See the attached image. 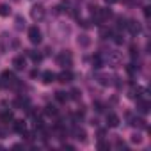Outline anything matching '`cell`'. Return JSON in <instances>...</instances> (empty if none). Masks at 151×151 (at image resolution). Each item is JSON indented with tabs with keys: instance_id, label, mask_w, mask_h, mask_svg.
I'll return each instance as SVG.
<instances>
[{
	"instance_id": "1",
	"label": "cell",
	"mask_w": 151,
	"mask_h": 151,
	"mask_svg": "<svg viewBox=\"0 0 151 151\" xmlns=\"http://www.w3.org/2000/svg\"><path fill=\"white\" fill-rule=\"evenodd\" d=\"M57 64L62 66L64 69H69L71 64H73V57H71V53H69L68 50H66V52H60V53L57 55Z\"/></svg>"
},
{
	"instance_id": "2",
	"label": "cell",
	"mask_w": 151,
	"mask_h": 151,
	"mask_svg": "<svg viewBox=\"0 0 151 151\" xmlns=\"http://www.w3.org/2000/svg\"><path fill=\"white\" fill-rule=\"evenodd\" d=\"M29 39H30V43L39 45V43H41V39H43L41 30H39L37 27H30V29H29Z\"/></svg>"
},
{
	"instance_id": "3",
	"label": "cell",
	"mask_w": 151,
	"mask_h": 151,
	"mask_svg": "<svg viewBox=\"0 0 151 151\" xmlns=\"http://www.w3.org/2000/svg\"><path fill=\"white\" fill-rule=\"evenodd\" d=\"M30 16H32L34 20H41V18L45 16V6H43V4H36V6H32V9H30Z\"/></svg>"
},
{
	"instance_id": "4",
	"label": "cell",
	"mask_w": 151,
	"mask_h": 151,
	"mask_svg": "<svg viewBox=\"0 0 151 151\" xmlns=\"http://www.w3.org/2000/svg\"><path fill=\"white\" fill-rule=\"evenodd\" d=\"M55 78H59V82H62V84H68L73 80V73L69 69H62L59 75H55Z\"/></svg>"
},
{
	"instance_id": "5",
	"label": "cell",
	"mask_w": 151,
	"mask_h": 151,
	"mask_svg": "<svg viewBox=\"0 0 151 151\" xmlns=\"http://www.w3.org/2000/svg\"><path fill=\"white\" fill-rule=\"evenodd\" d=\"M2 80H4L7 86H13V84H16V77H14V73H13V71H9V69L2 73Z\"/></svg>"
},
{
	"instance_id": "6",
	"label": "cell",
	"mask_w": 151,
	"mask_h": 151,
	"mask_svg": "<svg viewBox=\"0 0 151 151\" xmlns=\"http://www.w3.org/2000/svg\"><path fill=\"white\" fill-rule=\"evenodd\" d=\"M119 123H121L119 116H116V114H109V116H107V126H110V128H117Z\"/></svg>"
},
{
	"instance_id": "7",
	"label": "cell",
	"mask_w": 151,
	"mask_h": 151,
	"mask_svg": "<svg viewBox=\"0 0 151 151\" xmlns=\"http://www.w3.org/2000/svg\"><path fill=\"white\" fill-rule=\"evenodd\" d=\"M126 29L130 30V34H139L140 32V25L137 23V22H133V20H130V22H126Z\"/></svg>"
},
{
	"instance_id": "8",
	"label": "cell",
	"mask_w": 151,
	"mask_h": 151,
	"mask_svg": "<svg viewBox=\"0 0 151 151\" xmlns=\"http://www.w3.org/2000/svg\"><path fill=\"white\" fill-rule=\"evenodd\" d=\"M25 64H27V60H25V57H23V55H18V57H14V59H13V66H14V69H23V68H25Z\"/></svg>"
},
{
	"instance_id": "9",
	"label": "cell",
	"mask_w": 151,
	"mask_h": 151,
	"mask_svg": "<svg viewBox=\"0 0 151 151\" xmlns=\"http://www.w3.org/2000/svg\"><path fill=\"white\" fill-rule=\"evenodd\" d=\"M137 110H139L140 114H147V112H149V101L139 98V101H137Z\"/></svg>"
},
{
	"instance_id": "10",
	"label": "cell",
	"mask_w": 151,
	"mask_h": 151,
	"mask_svg": "<svg viewBox=\"0 0 151 151\" xmlns=\"http://www.w3.org/2000/svg\"><path fill=\"white\" fill-rule=\"evenodd\" d=\"M77 41H78V46H82V48H87V46L91 45V39H89L87 34H80Z\"/></svg>"
},
{
	"instance_id": "11",
	"label": "cell",
	"mask_w": 151,
	"mask_h": 151,
	"mask_svg": "<svg viewBox=\"0 0 151 151\" xmlns=\"http://www.w3.org/2000/svg\"><path fill=\"white\" fill-rule=\"evenodd\" d=\"M13 119H14V116H13V112H11V110H6V112H2V114H0V121H2L4 124L11 123Z\"/></svg>"
},
{
	"instance_id": "12",
	"label": "cell",
	"mask_w": 151,
	"mask_h": 151,
	"mask_svg": "<svg viewBox=\"0 0 151 151\" xmlns=\"http://www.w3.org/2000/svg\"><path fill=\"white\" fill-rule=\"evenodd\" d=\"M41 78H43L45 84H52V82L55 80V73H52V71H45V73L41 75Z\"/></svg>"
},
{
	"instance_id": "13",
	"label": "cell",
	"mask_w": 151,
	"mask_h": 151,
	"mask_svg": "<svg viewBox=\"0 0 151 151\" xmlns=\"http://www.w3.org/2000/svg\"><path fill=\"white\" fill-rule=\"evenodd\" d=\"M73 135H75V139L77 140H86V137H87V133H86V130H82V128H75V132H73Z\"/></svg>"
},
{
	"instance_id": "14",
	"label": "cell",
	"mask_w": 151,
	"mask_h": 151,
	"mask_svg": "<svg viewBox=\"0 0 151 151\" xmlns=\"http://www.w3.org/2000/svg\"><path fill=\"white\" fill-rule=\"evenodd\" d=\"M55 100H57L59 103H66V101L69 100V94L64 93V91H57V93H55Z\"/></svg>"
},
{
	"instance_id": "15",
	"label": "cell",
	"mask_w": 151,
	"mask_h": 151,
	"mask_svg": "<svg viewBox=\"0 0 151 151\" xmlns=\"http://www.w3.org/2000/svg\"><path fill=\"white\" fill-rule=\"evenodd\" d=\"M96 80H98L101 86H110V84H112V80H110L109 75H96Z\"/></svg>"
},
{
	"instance_id": "16",
	"label": "cell",
	"mask_w": 151,
	"mask_h": 151,
	"mask_svg": "<svg viewBox=\"0 0 151 151\" xmlns=\"http://www.w3.org/2000/svg\"><path fill=\"white\" fill-rule=\"evenodd\" d=\"M13 130L18 132V133H23L25 132V121H14L13 123Z\"/></svg>"
},
{
	"instance_id": "17",
	"label": "cell",
	"mask_w": 151,
	"mask_h": 151,
	"mask_svg": "<svg viewBox=\"0 0 151 151\" xmlns=\"http://www.w3.org/2000/svg\"><path fill=\"white\" fill-rule=\"evenodd\" d=\"M45 114H46V116H57L59 110H57L55 105H46V107H45Z\"/></svg>"
},
{
	"instance_id": "18",
	"label": "cell",
	"mask_w": 151,
	"mask_h": 151,
	"mask_svg": "<svg viewBox=\"0 0 151 151\" xmlns=\"http://www.w3.org/2000/svg\"><path fill=\"white\" fill-rule=\"evenodd\" d=\"M11 14V7L7 6V4H0V16H9Z\"/></svg>"
},
{
	"instance_id": "19",
	"label": "cell",
	"mask_w": 151,
	"mask_h": 151,
	"mask_svg": "<svg viewBox=\"0 0 151 151\" xmlns=\"http://www.w3.org/2000/svg\"><path fill=\"white\" fill-rule=\"evenodd\" d=\"M132 126H139V128H146V121L142 117H133L132 119Z\"/></svg>"
},
{
	"instance_id": "20",
	"label": "cell",
	"mask_w": 151,
	"mask_h": 151,
	"mask_svg": "<svg viewBox=\"0 0 151 151\" xmlns=\"http://www.w3.org/2000/svg\"><path fill=\"white\" fill-rule=\"evenodd\" d=\"M27 53H29V57H30L34 62H41V60H43V55L37 53V52H32V50H30V52H27Z\"/></svg>"
},
{
	"instance_id": "21",
	"label": "cell",
	"mask_w": 151,
	"mask_h": 151,
	"mask_svg": "<svg viewBox=\"0 0 151 151\" xmlns=\"http://www.w3.org/2000/svg\"><path fill=\"white\" fill-rule=\"evenodd\" d=\"M27 105H29V100H27V98H16V100H14V107H22V109H23V107H27Z\"/></svg>"
},
{
	"instance_id": "22",
	"label": "cell",
	"mask_w": 151,
	"mask_h": 151,
	"mask_svg": "<svg viewBox=\"0 0 151 151\" xmlns=\"http://www.w3.org/2000/svg\"><path fill=\"white\" fill-rule=\"evenodd\" d=\"M101 64H103V62H101V57H100V55H94V57H93V66H94V68H101Z\"/></svg>"
},
{
	"instance_id": "23",
	"label": "cell",
	"mask_w": 151,
	"mask_h": 151,
	"mask_svg": "<svg viewBox=\"0 0 151 151\" xmlns=\"http://www.w3.org/2000/svg\"><path fill=\"white\" fill-rule=\"evenodd\" d=\"M112 36V30L110 29H101V37L103 39H107V37H110Z\"/></svg>"
},
{
	"instance_id": "24",
	"label": "cell",
	"mask_w": 151,
	"mask_h": 151,
	"mask_svg": "<svg viewBox=\"0 0 151 151\" xmlns=\"http://www.w3.org/2000/svg\"><path fill=\"white\" fill-rule=\"evenodd\" d=\"M22 27H25V20L22 16H18L16 18V29H22Z\"/></svg>"
},
{
	"instance_id": "25",
	"label": "cell",
	"mask_w": 151,
	"mask_h": 151,
	"mask_svg": "<svg viewBox=\"0 0 151 151\" xmlns=\"http://www.w3.org/2000/svg\"><path fill=\"white\" fill-rule=\"evenodd\" d=\"M117 29H126V20L124 18H117Z\"/></svg>"
},
{
	"instance_id": "26",
	"label": "cell",
	"mask_w": 151,
	"mask_h": 151,
	"mask_svg": "<svg viewBox=\"0 0 151 151\" xmlns=\"http://www.w3.org/2000/svg\"><path fill=\"white\" fill-rule=\"evenodd\" d=\"M69 94H71V98H73V100H78V98H80V91H78V89H73Z\"/></svg>"
},
{
	"instance_id": "27",
	"label": "cell",
	"mask_w": 151,
	"mask_h": 151,
	"mask_svg": "<svg viewBox=\"0 0 151 151\" xmlns=\"http://www.w3.org/2000/svg\"><path fill=\"white\" fill-rule=\"evenodd\" d=\"M130 55H132L133 59L139 55V50H137V46H132V48H130Z\"/></svg>"
},
{
	"instance_id": "28",
	"label": "cell",
	"mask_w": 151,
	"mask_h": 151,
	"mask_svg": "<svg viewBox=\"0 0 151 151\" xmlns=\"http://www.w3.org/2000/svg\"><path fill=\"white\" fill-rule=\"evenodd\" d=\"M140 140H142V137H140L139 133H135V135H132V142H137V144H139Z\"/></svg>"
},
{
	"instance_id": "29",
	"label": "cell",
	"mask_w": 151,
	"mask_h": 151,
	"mask_svg": "<svg viewBox=\"0 0 151 151\" xmlns=\"http://www.w3.org/2000/svg\"><path fill=\"white\" fill-rule=\"evenodd\" d=\"M78 25H82L84 29H89V22H86V20H80V22H78Z\"/></svg>"
},
{
	"instance_id": "30",
	"label": "cell",
	"mask_w": 151,
	"mask_h": 151,
	"mask_svg": "<svg viewBox=\"0 0 151 151\" xmlns=\"http://www.w3.org/2000/svg\"><path fill=\"white\" fill-rule=\"evenodd\" d=\"M114 37H116L114 41H116L117 45H121V43H123V36H119V34H117V36H114Z\"/></svg>"
},
{
	"instance_id": "31",
	"label": "cell",
	"mask_w": 151,
	"mask_h": 151,
	"mask_svg": "<svg viewBox=\"0 0 151 151\" xmlns=\"http://www.w3.org/2000/svg\"><path fill=\"white\" fill-rule=\"evenodd\" d=\"M98 147H100V149H109V144H105V142H100V144H98Z\"/></svg>"
},
{
	"instance_id": "32",
	"label": "cell",
	"mask_w": 151,
	"mask_h": 151,
	"mask_svg": "<svg viewBox=\"0 0 151 151\" xmlns=\"http://www.w3.org/2000/svg\"><path fill=\"white\" fill-rule=\"evenodd\" d=\"M94 107H96V110H98V112H101V110H103V105H101V103H96Z\"/></svg>"
},
{
	"instance_id": "33",
	"label": "cell",
	"mask_w": 151,
	"mask_h": 151,
	"mask_svg": "<svg viewBox=\"0 0 151 151\" xmlns=\"http://www.w3.org/2000/svg\"><path fill=\"white\" fill-rule=\"evenodd\" d=\"M144 16L149 18V7H144Z\"/></svg>"
},
{
	"instance_id": "34",
	"label": "cell",
	"mask_w": 151,
	"mask_h": 151,
	"mask_svg": "<svg viewBox=\"0 0 151 151\" xmlns=\"http://www.w3.org/2000/svg\"><path fill=\"white\" fill-rule=\"evenodd\" d=\"M105 2H107V4H116L117 0H105Z\"/></svg>"
},
{
	"instance_id": "35",
	"label": "cell",
	"mask_w": 151,
	"mask_h": 151,
	"mask_svg": "<svg viewBox=\"0 0 151 151\" xmlns=\"http://www.w3.org/2000/svg\"><path fill=\"white\" fill-rule=\"evenodd\" d=\"M0 87H2V82H0Z\"/></svg>"
}]
</instances>
